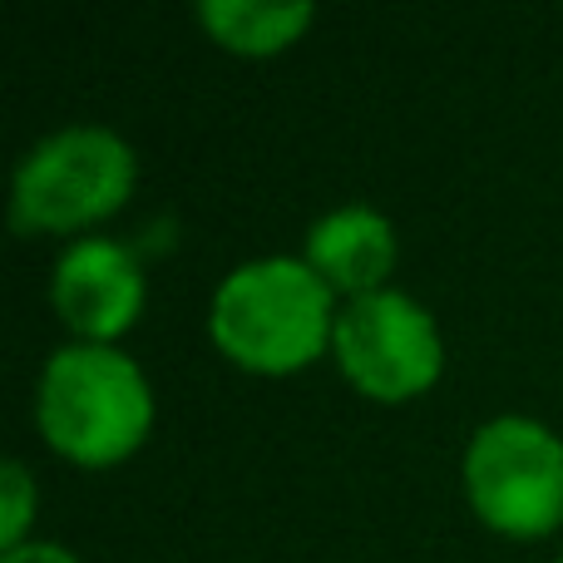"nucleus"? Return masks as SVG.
<instances>
[{
  "label": "nucleus",
  "instance_id": "nucleus-1",
  "mask_svg": "<svg viewBox=\"0 0 563 563\" xmlns=\"http://www.w3.org/2000/svg\"><path fill=\"white\" fill-rule=\"evenodd\" d=\"M208 327L233 366L291 376L336 336V291L311 273L307 257H257L223 277Z\"/></svg>",
  "mask_w": 563,
  "mask_h": 563
},
{
  "label": "nucleus",
  "instance_id": "nucleus-8",
  "mask_svg": "<svg viewBox=\"0 0 563 563\" xmlns=\"http://www.w3.org/2000/svg\"><path fill=\"white\" fill-rule=\"evenodd\" d=\"M317 20V10L301 0H203L198 5V25L233 55H282L297 45L301 30Z\"/></svg>",
  "mask_w": 563,
  "mask_h": 563
},
{
  "label": "nucleus",
  "instance_id": "nucleus-7",
  "mask_svg": "<svg viewBox=\"0 0 563 563\" xmlns=\"http://www.w3.org/2000/svg\"><path fill=\"white\" fill-rule=\"evenodd\" d=\"M307 267L346 301L386 291V277L396 273V228L366 203L336 208L321 223H311Z\"/></svg>",
  "mask_w": 563,
  "mask_h": 563
},
{
  "label": "nucleus",
  "instance_id": "nucleus-3",
  "mask_svg": "<svg viewBox=\"0 0 563 563\" xmlns=\"http://www.w3.org/2000/svg\"><path fill=\"white\" fill-rule=\"evenodd\" d=\"M139 158L114 129L75 124L40 139L15 168L10 223L15 233H79L129 203Z\"/></svg>",
  "mask_w": 563,
  "mask_h": 563
},
{
  "label": "nucleus",
  "instance_id": "nucleus-9",
  "mask_svg": "<svg viewBox=\"0 0 563 563\" xmlns=\"http://www.w3.org/2000/svg\"><path fill=\"white\" fill-rule=\"evenodd\" d=\"M30 519H35V479H30V470L20 460H10L0 470V549L5 554L25 549Z\"/></svg>",
  "mask_w": 563,
  "mask_h": 563
},
{
  "label": "nucleus",
  "instance_id": "nucleus-6",
  "mask_svg": "<svg viewBox=\"0 0 563 563\" xmlns=\"http://www.w3.org/2000/svg\"><path fill=\"white\" fill-rule=\"evenodd\" d=\"M55 311L85 346H109L144 311V273L109 238H79L55 263Z\"/></svg>",
  "mask_w": 563,
  "mask_h": 563
},
{
  "label": "nucleus",
  "instance_id": "nucleus-2",
  "mask_svg": "<svg viewBox=\"0 0 563 563\" xmlns=\"http://www.w3.org/2000/svg\"><path fill=\"white\" fill-rule=\"evenodd\" d=\"M35 420L55 455H65L69 465L104 470L129 460L148 440L154 390L124 351L75 341L40 371Z\"/></svg>",
  "mask_w": 563,
  "mask_h": 563
},
{
  "label": "nucleus",
  "instance_id": "nucleus-11",
  "mask_svg": "<svg viewBox=\"0 0 563 563\" xmlns=\"http://www.w3.org/2000/svg\"><path fill=\"white\" fill-rule=\"evenodd\" d=\"M559 563H563V554H559Z\"/></svg>",
  "mask_w": 563,
  "mask_h": 563
},
{
  "label": "nucleus",
  "instance_id": "nucleus-4",
  "mask_svg": "<svg viewBox=\"0 0 563 563\" xmlns=\"http://www.w3.org/2000/svg\"><path fill=\"white\" fill-rule=\"evenodd\" d=\"M465 499L509 539H544L563 525V440L544 420L499 416L465 450Z\"/></svg>",
  "mask_w": 563,
  "mask_h": 563
},
{
  "label": "nucleus",
  "instance_id": "nucleus-5",
  "mask_svg": "<svg viewBox=\"0 0 563 563\" xmlns=\"http://www.w3.org/2000/svg\"><path fill=\"white\" fill-rule=\"evenodd\" d=\"M331 346H336L341 376L380 406L426 396L440 380V366H445L435 317L396 287L346 301L336 311Z\"/></svg>",
  "mask_w": 563,
  "mask_h": 563
},
{
  "label": "nucleus",
  "instance_id": "nucleus-10",
  "mask_svg": "<svg viewBox=\"0 0 563 563\" xmlns=\"http://www.w3.org/2000/svg\"><path fill=\"white\" fill-rule=\"evenodd\" d=\"M0 563H79V559L59 544H25L15 554H0Z\"/></svg>",
  "mask_w": 563,
  "mask_h": 563
}]
</instances>
